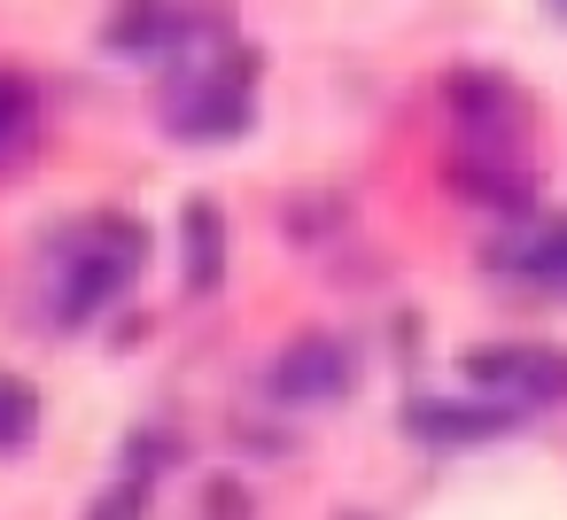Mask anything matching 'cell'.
Returning a JSON list of instances; mask_svg holds the SVG:
<instances>
[{
    "label": "cell",
    "instance_id": "obj_6",
    "mask_svg": "<svg viewBox=\"0 0 567 520\" xmlns=\"http://www.w3.org/2000/svg\"><path fill=\"white\" fill-rule=\"evenodd\" d=\"M489 264L513 272V280H528V288L567 295V218H551V226H520L513 241L489 249Z\"/></svg>",
    "mask_w": 567,
    "mask_h": 520
},
{
    "label": "cell",
    "instance_id": "obj_8",
    "mask_svg": "<svg viewBox=\"0 0 567 520\" xmlns=\"http://www.w3.org/2000/svg\"><path fill=\"white\" fill-rule=\"evenodd\" d=\"M505 427H513L505 396H489V404H412L420 443H482V435H505Z\"/></svg>",
    "mask_w": 567,
    "mask_h": 520
},
{
    "label": "cell",
    "instance_id": "obj_2",
    "mask_svg": "<svg viewBox=\"0 0 567 520\" xmlns=\"http://www.w3.org/2000/svg\"><path fill=\"white\" fill-rule=\"evenodd\" d=\"M249 79H257V55H226L218 71L179 79V94L164 102V125L179 141H234L249 125Z\"/></svg>",
    "mask_w": 567,
    "mask_h": 520
},
{
    "label": "cell",
    "instance_id": "obj_1",
    "mask_svg": "<svg viewBox=\"0 0 567 520\" xmlns=\"http://www.w3.org/2000/svg\"><path fill=\"white\" fill-rule=\"evenodd\" d=\"M141 264H148V226H133V218H102V226H86L79 241H71V272H63V326H86L94 311H110L133 280H141Z\"/></svg>",
    "mask_w": 567,
    "mask_h": 520
},
{
    "label": "cell",
    "instance_id": "obj_3",
    "mask_svg": "<svg viewBox=\"0 0 567 520\" xmlns=\"http://www.w3.org/2000/svg\"><path fill=\"white\" fill-rule=\"evenodd\" d=\"M466 373H474V388L505 396L513 412L567 396V350H544V342H489V350L466 357Z\"/></svg>",
    "mask_w": 567,
    "mask_h": 520
},
{
    "label": "cell",
    "instance_id": "obj_10",
    "mask_svg": "<svg viewBox=\"0 0 567 520\" xmlns=\"http://www.w3.org/2000/svg\"><path fill=\"white\" fill-rule=\"evenodd\" d=\"M32 435H40V388L0 373V450H24Z\"/></svg>",
    "mask_w": 567,
    "mask_h": 520
},
{
    "label": "cell",
    "instance_id": "obj_9",
    "mask_svg": "<svg viewBox=\"0 0 567 520\" xmlns=\"http://www.w3.org/2000/svg\"><path fill=\"white\" fill-rule=\"evenodd\" d=\"M179 226H187V288L210 295L226 280V218H218V202H187Z\"/></svg>",
    "mask_w": 567,
    "mask_h": 520
},
{
    "label": "cell",
    "instance_id": "obj_11",
    "mask_svg": "<svg viewBox=\"0 0 567 520\" xmlns=\"http://www.w3.org/2000/svg\"><path fill=\"white\" fill-rule=\"evenodd\" d=\"M32 102H40V94H32L17 71H0V148H9V141L32 125Z\"/></svg>",
    "mask_w": 567,
    "mask_h": 520
},
{
    "label": "cell",
    "instance_id": "obj_4",
    "mask_svg": "<svg viewBox=\"0 0 567 520\" xmlns=\"http://www.w3.org/2000/svg\"><path fill=\"white\" fill-rule=\"evenodd\" d=\"M125 63H156V55H187V9H172V0H125V9L110 17L102 32Z\"/></svg>",
    "mask_w": 567,
    "mask_h": 520
},
{
    "label": "cell",
    "instance_id": "obj_7",
    "mask_svg": "<svg viewBox=\"0 0 567 520\" xmlns=\"http://www.w3.org/2000/svg\"><path fill=\"white\" fill-rule=\"evenodd\" d=\"M451 110H458V125L466 133H482V141H497V133H513L520 125V94L505 86V79H482V71H458L451 86Z\"/></svg>",
    "mask_w": 567,
    "mask_h": 520
},
{
    "label": "cell",
    "instance_id": "obj_5",
    "mask_svg": "<svg viewBox=\"0 0 567 520\" xmlns=\"http://www.w3.org/2000/svg\"><path fill=\"white\" fill-rule=\"evenodd\" d=\"M342 388H350V350L342 342H296L272 365V396H288V404H327Z\"/></svg>",
    "mask_w": 567,
    "mask_h": 520
},
{
    "label": "cell",
    "instance_id": "obj_12",
    "mask_svg": "<svg viewBox=\"0 0 567 520\" xmlns=\"http://www.w3.org/2000/svg\"><path fill=\"white\" fill-rule=\"evenodd\" d=\"M544 9H559V17H567V0H544Z\"/></svg>",
    "mask_w": 567,
    "mask_h": 520
}]
</instances>
